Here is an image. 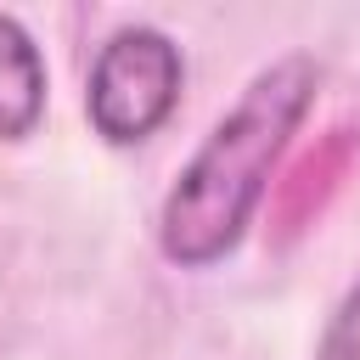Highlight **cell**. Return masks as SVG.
<instances>
[{"label":"cell","instance_id":"2","mask_svg":"<svg viewBox=\"0 0 360 360\" xmlns=\"http://www.w3.org/2000/svg\"><path fill=\"white\" fill-rule=\"evenodd\" d=\"M180 101V51L158 28H124L90 68V124L112 146L146 141Z\"/></svg>","mask_w":360,"mask_h":360},{"label":"cell","instance_id":"4","mask_svg":"<svg viewBox=\"0 0 360 360\" xmlns=\"http://www.w3.org/2000/svg\"><path fill=\"white\" fill-rule=\"evenodd\" d=\"M39 112H45V62L34 39L11 17H0V141L28 135Z\"/></svg>","mask_w":360,"mask_h":360},{"label":"cell","instance_id":"1","mask_svg":"<svg viewBox=\"0 0 360 360\" xmlns=\"http://www.w3.org/2000/svg\"><path fill=\"white\" fill-rule=\"evenodd\" d=\"M309 96H315V62L309 56H281L208 129V141L180 169V180L163 202L158 242L174 264L202 270V264L225 259L242 242V231H248V219L264 197L270 163L287 146V135L298 129Z\"/></svg>","mask_w":360,"mask_h":360},{"label":"cell","instance_id":"5","mask_svg":"<svg viewBox=\"0 0 360 360\" xmlns=\"http://www.w3.org/2000/svg\"><path fill=\"white\" fill-rule=\"evenodd\" d=\"M315 360H360V281L343 292V304H338V315H332Z\"/></svg>","mask_w":360,"mask_h":360},{"label":"cell","instance_id":"3","mask_svg":"<svg viewBox=\"0 0 360 360\" xmlns=\"http://www.w3.org/2000/svg\"><path fill=\"white\" fill-rule=\"evenodd\" d=\"M360 163V118H343V124H332L292 169H287V180L276 186V197H270V242H298L321 214H326V202L338 197V186L349 180V169Z\"/></svg>","mask_w":360,"mask_h":360}]
</instances>
